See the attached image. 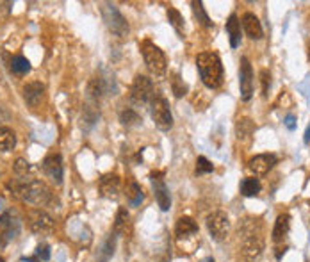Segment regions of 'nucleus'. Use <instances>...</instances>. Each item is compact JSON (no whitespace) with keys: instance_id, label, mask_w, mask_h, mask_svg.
I'll return each instance as SVG.
<instances>
[{"instance_id":"4","label":"nucleus","mask_w":310,"mask_h":262,"mask_svg":"<svg viewBox=\"0 0 310 262\" xmlns=\"http://www.w3.org/2000/svg\"><path fill=\"white\" fill-rule=\"evenodd\" d=\"M102 18L103 22H105V27H107L114 36H118V38L128 36V32H130L128 22L125 20V16L119 13V9L114 4L102 5Z\"/></svg>"},{"instance_id":"38","label":"nucleus","mask_w":310,"mask_h":262,"mask_svg":"<svg viewBox=\"0 0 310 262\" xmlns=\"http://www.w3.org/2000/svg\"><path fill=\"white\" fill-rule=\"evenodd\" d=\"M305 143H310V123H309V127H307V130H305Z\"/></svg>"},{"instance_id":"33","label":"nucleus","mask_w":310,"mask_h":262,"mask_svg":"<svg viewBox=\"0 0 310 262\" xmlns=\"http://www.w3.org/2000/svg\"><path fill=\"white\" fill-rule=\"evenodd\" d=\"M100 113L95 109L93 105H86L82 111V125L86 129H91L95 123H96V119H98Z\"/></svg>"},{"instance_id":"35","label":"nucleus","mask_w":310,"mask_h":262,"mask_svg":"<svg viewBox=\"0 0 310 262\" xmlns=\"http://www.w3.org/2000/svg\"><path fill=\"white\" fill-rule=\"evenodd\" d=\"M261 84H262V96H267L271 88V73L269 70H261Z\"/></svg>"},{"instance_id":"31","label":"nucleus","mask_w":310,"mask_h":262,"mask_svg":"<svg viewBox=\"0 0 310 262\" xmlns=\"http://www.w3.org/2000/svg\"><path fill=\"white\" fill-rule=\"evenodd\" d=\"M166 15H167V22L173 25V29L177 30L178 34H184V18L182 15H180V11L175 9V7H167Z\"/></svg>"},{"instance_id":"15","label":"nucleus","mask_w":310,"mask_h":262,"mask_svg":"<svg viewBox=\"0 0 310 262\" xmlns=\"http://www.w3.org/2000/svg\"><path fill=\"white\" fill-rule=\"evenodd\" d=\"M119 189H121V182H119L118 175L109 173L100 178V194H102L103 198L116 200V198L119 196Z\"/></svg>"},{"instance_id":"40","label":"nucleus","mask_w":310,"mask_h":262,"mask_svg":"<svg viewBox=\"0 0 310 262\" xmlns=\"http://www.w3.org/2000/svg\"><path fill=\"white\" fill-rule=\"evenodd\" d=\"M200 262H216V261H214L212 257H205V259H202Z\"/></svg>"},{"instance_id":"7","label":"nucleus","mask_w":310,"mask_h":262,"mask_svg":"<svg viewBox=\"0 0 310 262\" xmlns=\"http://www.w3.org/2000/svg\"><path fill=\"white\" fill-rule=\"evenodd\" d=\"M20 234V219L15 213L5 211L0 216V248H5L11 241H15Z\"/></svg>"},{"instance_id":"6","label":"nucleus","mask_w":310,"mask_h":262,"mask_svg":"<svg viewBox=\"0 0 310 262\" xmlns=\"http://www.w3.org/2000/svg\"><path fill=\"white\" fill-rule=\"evenodd\" d=\"M27 223H29L30 230L34 234H40V236H47V234H52L55 230L54 218L41 209H30L27 213Z\"/></svg>"},{"instance_id":"34","label":"nucleus","mask_w":310,"mask_h":262,"mask_svg":"<svg viewBox=\"0 0 310 262\" xmlns=\"http://www.w3.org/2000/svg\"><path fill=\"white\" fill-rule=\"evenodd\" d=\"M214 171V164L209 161L207 157H198L196 159V168H194V173L196 175H207Z\"/></svg>"},{"instance_id":"42","label":"nucleus","mask_w":310,"mask_h":262,"mask_svg":"<svg viewBox=\"0 0 310 262\" xmlns=\"http://www.w3.org/2000/svg\"><path fill=\"white\" fill-rule=\"evenodd\" d=\"M0 262H4V257H0Z\"/></svg>"},{"instance_id":"22","label":"nucleus","mask_w":310,"mask_h":262,"mask_svg":"<svg viewBox=\"0 0 310 262\" xmlns=\"http://www.w3.org/2000/svg\"><path fill=\"white\" fill-rule=\"evenodd\" d=\"M125 194H127V200L130 202V205H132V207H138V205H141V202L144 200L143 189H141V186H139L136 180H130V182L127 184Z\"/></svg>"},{"instance_id":"25","label":"nucleus","mask_w":310,"mask_h":262,"mask_svg":"<svg viewBox=\"0 0 310 262\" xmlns=\"http://www.w3.org/2000/svg\"><path fill=\"white\" fill-rule=\"evenodd\" d=\"M262 189V184L259 182V178L255 177H250V178H244L241 182V194L242 196H257V194L261 193Z\"/></svg>"},{"instance_id":"12","label":"nucleus","mask_w":310,"mask_h":262,"mask_svg":"<svg viewBox=\"0 0 310 262\" xmlns=\"http://www.w3.org/2000/svg\"><path fill=\"white\" fill-rule=\"evenodd\" d=\"M152 178V188H153V194H155V200H157L161 211H169L171 207V196H169V191H167V186L164 182L163 173H152L150 175Z\"/></svg>"},{"instance_id":"17","label":"nucleus","mask_w":310,"mask_h":262,"mask_svg":"<svg viewBox=\"0 0 310 262\" xmlns=\"http://www.w3.org/2000/svg\"><path fill=\"white\" fill-rule=\"evenodd\" d=\"M241 22H242V29H244L248 38H251V40H262L264 30H262V25L259 22V18L253 13H244Z\"/></svg>"},{"instance_id":"26","label":"nucleus","mask_w":310,"mask_h":262,"mask_svg":"<svg viewBox=\"0 0 310 262\" xmlns=\"http://www.w3.org/2000/svg\"><path fill=\"white\" fill-rule=\"evenodd\" d=\"M13 169H15L16 177L22 178V180L32 178V175H34V166H32L29 161H25V159H18L15 163V166H13Z\"/></svg>"},{"instance_id":"14","label":"nucleus","mask_w":310,"mask_h":262,"mask_svg":"<svg viewBox=\"0 0 310 262\" xmlns=\"http://www.w3.org/2000/svg\"><path fill=\"white\" fill-rule=\"evenodd\" d=\"M262 250H264V241L261 236H255L253 232L246 234V238L242 241V255L246 261H255L261 257Z\"/></svg>"},{"instance_id":"30","label":"nucleus","mask_w":310,"mask_h":262,"mask_svg":"<svg viewBox=\"0 0 310 262\" xmlns=\"http://www.w3.org/2000/svg\"><path fill=\"white\" fill-rule=\"evenodd\" d=\"M11 71L16 75H25L30 71V63L27 57H24V55H16V57H13V61H11Z\"/></svg>"},{"instance_id":"10","label":"nucleus","mask_w":310,"mask_h":262,"mask_svg":"<svg viewBox=\"0 0 310 262\" xmlns=\"http://www.w3.org/2000/svg\"><path fill=\"white\" fill-rule=\"evenodd\" d=\"M41 168H43V173L47 175L52 182H55L57 186L63 184L64 166H63V157H61L59 153H48V155L43 159Z\"/></svg>"},{"instance_id":"44","label":"nucleus","mask_w":310,"mask_h":262,"mask_svg":"<svg viewBox=\"0 0 310 262\" xmlns=\"http://www.w3.org/2000/svg\"><path fill=\"white\" fill-rule=\"evenodd\" d=\"M161 262H166V261H161Z\"/></svg>"},{"instance_id":"43","label":"nucleus","mask_w":310,"mask_h":262,"mask_svg":"<svg viewBox=\"0 0 310 262\" xmlns=\"http://www.w3.org/2000/svg\"><path fill=\"white\" fill-rule=\"evenodd\" d=\"M0 205H2V200H0ZM0 209H2V207H0Z\"/></svg>"},{"instance_id":"2","label":"nucleus","mask_w":310,"mask_h":262,"mask_svg":"<svg viewBox=\"0 0 310 262\" xmlns=\"http://www.w3.org/2000/svg\"><path fill=\"white\" fill-rule=\"evenodd\" d=\"M196 68L200 79L209 89H217L223 84V65L216 52H202L196 55Z\"/></svg>"},{"instance_id":"23","label":"nucleus","mask_w":310,"mask_h":262,"mask_svg":"<svg viewBox=\"0 0 310 262\" xmlns=\"http://www.w3.org/2000/svg\"><path fill=\"white\" fill-rule=\"evenodd\" d=\"M16 146V134L7 127H0V152H11Z\"/></svg>"},{"instance_id":"1","label":"nucleus","mask_w":310,"mask_h":262,"mask_svg":"<svg viewBox=\"0 0 310 262\" xmlns=\"http://www.w3.org/2000/svg\"><path fill=\"white\" fill-rule=\"evenodd\" d=\"M13 191L24 203L36 205V207H52L59 203L48 186L38 178H27V180L18 178L16 182H13Z\"/></svg>"},{"instance_id":"5","label":"nucleus","mask_w":310,"mask_h":262,"mask_svg":"<svg viewBox=\"0 0 310 262\" xmlns=\"http://www.w3.org/2000/svg\"><path fill=\"white\" fill-rule=\"evenodd\" d=\"M150 113H152L153 123L157 125L159 130H169L173 127V114L169 111V105H167L166 98L163 95H155L152 98V104H150Z\"/></svg>"},{"instance_id":"39","label":"nucleus","mask_w":310,"mask_h":262,"mask_svg":"<svg viewBox=\"0 0 310 262\" xmlns=\"http://www.w3.org/2000/svg\"><path fill=\"white\" fill-rule=\"evenodd\" d=\"M22 261H25V262H41V261H40V259H38V257H29V259H27V257H24V259H22Z\"/></svg>"},{"instance_id":"24","label":"nucleus","mask_w":310,"mask_h":262,"mask_svg":"<svg viewBox=\"0 0 310 262\" xmlns=\"http://www.w3.org/2000/svg\"><path fill=\"white\" fill-rule=\"evenodd\" d=\"M114 248H116V234H109L103 241L102 248L98 250V261L107 262L114 255Z\"/></svg>"},{"instance_id":"27","label":"nucleus","mask_w":310,"mask_h":262,"mask_svg":"<svg viewBox=\"0 0 310 262\" xmlns=\"http://www.w3.org/2000/svg\"><path fill=\"white\" fill-rule=\"evenodd\" d=\"M128 221H130V214H128L127 207H119L114 218V234H125L127 232Z\"/></svg>"},{"instance_id":"18","label":"nucleus","mask_w":310,"mask_h":262,"mask_svg":"<svg viewBox=\"0 0 310 262\" xmlns=\"http://www.w3.org/2000/svg\"><path fill=\"white\" fill-rule=\"evenodd\" d=\"M227 34H228V40H230V47L232 48H237L239 45H241V22H239V18H237V15H230V18H228L227 22Z\"/></svg>"},{"instance_id":"16","label":"nucleus","mask_w":310,"mask_h":262,"mask_svg":"<svg viewBox=\"0 0 310 262\" xmlns=\"http://www.w3.org/2000/svg\"><path fill=\"white\" fill-rule=\"evenodd\" d=\"M45 98V86L41 82H29L24 86V100L30 107H38Z\"/></svg>"},{"instance_id":"36","label":"nucleus","mask_w":310,"mask_h":262,"mask_svg":"<svg viewBox=\"0 0 310 262\" xmlns=\"http://www.w3.org/2000/svg\"><path fill=\"white\" fill-rule=\"evenodd\" d=\"M36 257L40 259V261H45V262L50 259V246L47 244V242L38 244V248H36Z\"/></svg>"},{"instance_id":"37","label":"nucleus","mask_w":310,"mask_h":262,"mask_svg":"<svg viewBox=\"0 0 310 262\" xmlns=\"http://www.w3.org/2000/svg\"><path fill=\"white\" fill-rule=\"evenodd\" d=\"M284 121H286V127L289 130H294L296 129V116H294V114H287Z\"/></svg>"},{"instance_id":"11","label":"nucleus","mask_w":310,"mask_h":262,"mask_svg":"<svg viewBox=\"0 0 310 262\" xmlns=\"http://www.w3.org/2000/svg\"><path fill=\"white\" fill-rule=\"evenodd\" d=\"M239 88H241V98L248 102L253 95V68L248 57H241L239 63Z\"/></svg>"},{"instance_id":"21","label":"nucleus","mask_w":310,"mask_h":262,"mask_svg":"<svg viewBox=\"0 0 310 262\" xmlns=\"http://www.w3.org/2000/svg\"><path fill=\"white\" fill-rule=\"evenodd\" d=\"M255 132V123L250 118H239L236 123V136L239 141H246Z\"/></svg>"},{"instance_id":"32","label":"nucleus","mask_w":310,"mask_h":262,"mask_svg":"<svg viewBox=\"0 0 310 262\" xmlns=\"http://www.w3.org/2000/svg\"><path fill=\"white\" fill-rule=\"evenodd\" d=\"M169 82H171L173 95H175L177 98H182V96H186V95H187V84L182 80V77H180V75L171 73V79H169Z\"/></svg>"},{"instance_id":"41","label":"nucleus","mask_w":310,"mask_h":262,"mask_svg":"<svg viewBox=\"0 0 310 262\" xmlns=\"http://www.w3.org/2000/svg\"><path fill=\"white\" fill-rule=\"evenodd\" d=\"M309 61H310V45H309Z\"/></svg>"},{"instance_id":"28","label":"nucleus","mask_w":310,"mask_h":262,"mask_svg":"<svg viewBox=\"0 0 310 262\" xmlns=\"http://www.w3.org/2000/svg\"><path fill=\"white\" fill-rule=\"evenodd\" d=\"M119 121H121V125H123V127L130 129V127H136V125H139L141 121H143V119H141V116H139L136 111L130 109V107H127V109H123L121 113H119Z\"/></svg>"},{"instance_id":"20","label":"nucleus","mask_w":310,"mask_h":262,"mask_svg":"<svg viewBox=\"0 0 310 262\" xmlns=\"http://www.w3.org/2000/svg\"><path fill=\"white\" fill-rule=\"evenodd\" d=\"M196 232H198V225L194 219L189 218V216L178 218L177 225H175V234H177L178 239L189 238V236H192V234H196Z\"/></svg>"},{"instance_id":"19","label":"nucleus","mask_w":310,"mask_h":262,"mask_svg":"<svg viewBox=\"0 0 310 262\" xmlns=\"http://www.w3.org/2000/svg\"><path fill=\"white\" fill-rule=\"evenodd\" d=\"M290 228V216L289 214H280L275 221V227H273V241L282 242L287 238Z\"/></svg>"},{"instance_id":"29","label":"nucleus","mask_w":310,"mask_h":262,"mask_svg":"<svg viewBox=\"0 0 310 262\" xmlns=\"http://www.w3.org/2000/svg\"><path fill=\"white\" fill-rule=\"evenodd\" d=\"M192 13H194V18H196L200 24L203 25V27H214V22L209 18V15H207L205 7H203V2H192Z\"/></svg>"},{"instance_id":"13","label":"nucleus","mask_w":310,"mask_h":262,"mask_svg":"<svg viewBox=\"0 0 310 262\" xmlns=\"http://www.w3.org/2000/svg\"><path fill=\"white\" fill-rule=\"evenodd\" d=\"M276 161H278V159H276V155H273V153H261V155H255V157L250 159L248 168L255 175H266L275 168Z\"/></svg>"},{"instance_id":"9","label":"nucleus","mask_w":310,"mask_h":262,"mask_svg":"<svg viewBox=\"0 0 310 262\" xmlns=\"http://www.w3.org/2000/svg\"><path fill=\"white\" fill-rule=\"evenodd\" d=\"M207 230L216 241H223L230 230V219L223 211H216L207 216Z\"/></svg>"},{"instance_id":"3","label":"nucleus","mask_w":310,"mask_h":262,"mask_svg":"<svg viewBox=\"0 0 310 262\" xmlns=\"http://www.w3.org/2000/svg\"><path fill=\"white\" fill-rule=\"evenodd\" d=\"M141 54H143L144 65L150 70V73L157 75V77L166 73V68H167L166 55H164V52L159 48L157 45L152 43L150 40H144L143 43H141Z\"/></svg>"},{"instance_id":"8","label":"nucleus","mask_w":310,"mask_h":262,"mask_svg":"<svg viewBox=\"0 0 310 262\" xmlns=\"http://www.w3.org/2000/svg\"><path fill=\"white\" fill-rule=\"evenodd\" d=\"M153 98V84L146 75H136L132 86H130V100L136 105H144Z\"/></svg>"}]
</instances>
